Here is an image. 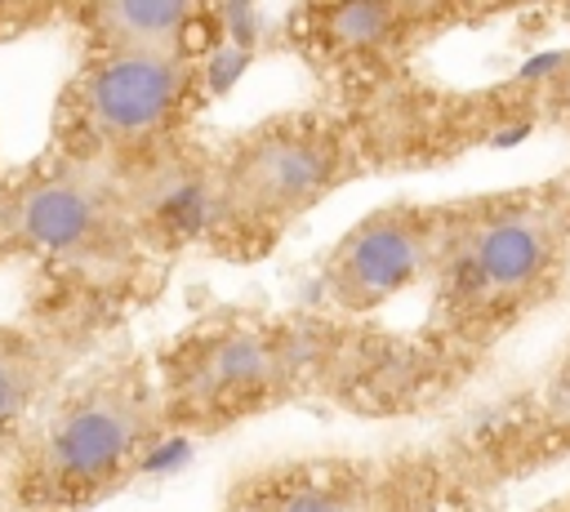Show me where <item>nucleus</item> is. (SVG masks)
<instances>
[{"label":"nucleus","mask_w":570,"mask_h":512,"mask_svg":"<svg viewBox=\"0 0 570 512\" xmlns=\"http://www.w3.org/2000/svg\"><path fill=\"white\" fill-rule=\"evenodd\" d=\"M485 361L436 343L423 325L334 316L321 307H214L156 356L169 432L218 436L276 410L423 419L463 396Z\"/></svg>","instance_id":"obj_1"},{"label":"nucleus","mask_w":570,"mask_h":512,"mask_svg":"<svg viewBox=\"0 0 570 512\" xmlns=\"http://www.w3.org/2000/svg\"><path fill=\"white\" fill-rule=\"evenodd\" d=\"M570 289V165L548 178L459 196L428 280L423 329L476 361Z\"/></svg>","instance_id":"obj_2"},{"label":"nucleus","mask_w":570,"mask_h":512,"mask_svg":"<svg viewBox=\"0 0 570 512\" xmlns=\"http://www.w3.org/2000/svg\"><path fill=\"white\" fill-rule=\"evenodd\" d=\"M218 512H476L432 441L392 450H325L236 472Z\"/></svg>","instance_id":"obj_7"},{"label":"nucleus","mask_w":570,"mask_h":512,"mask_svg":"<svg viewBox=\"0 0 570 512\" xmlns=\"http://www.w3.org/2000/svg\"><path fill=\"white\" fill-rule=\"evenodd\" d=\"M0 232L49 263L76 272H138L147 263L116 169L53 156L0 187Z\"/></svg>","instance_id":"obj_9"},{"label":"nucleus","mask_w":570,"mask_h":512,"mask_svg":"<svg viewBox=\"0 0 570 512\" xmlns=\"http://www.w3.org/2000/svg\"><path fill=\"white\" fill-rule=\"evenodd\" d=\"M530 512H570V490H561V494H552L548 503H539V508H530Z\"/></svg>","instance_id":"obj_16"},{"label":"nucleus","mask_w":570,"mask_h":512,"mask_svg":"<svg viewBox=\"0 0 570 512\" xmlns=\"http://www.w3.org/2000/svg\"><path fill=\"white\" fill-rule=\"evenodd\" d=\"M459 196L387 200L347 223L316 258V303L334 316L374 321L410 289H428L454 232Z\"/></svg>","instance_id":"obj_11"},{"label":"nucleus","mask_w":570,"mask_h":512,"mask_svg":"<svg viewBox=\"0 0 570 512\" xmlns=\"http://www.w3.org/2000/svg\"><path fill=\"white\" fill-rule=\"evenodd\" d=\"M347 116L365 138L370 174L428 169L534 129V85L530 67L481 89H450L414 71Z\"/></svg>","instance_id":"obj_8"},{"label":"nucleus","mask_w":570,"mask_h":512,"mask_svg":"<svg viewBox=\"0 0 570 512\" xmlns=\"http://www.w3.org/2000/svg\"><path fill=\"white\" fill-rule=\"evenodd\" d=\"M499 18V9L450 0H307L285 9L281 49L321 85V102L352 111L419 71L450 31Z\"/></svg>","instance_id":"obj_5"},{"label":"nucleus","mask_w":570,"mask_h":512,"mask_svg":"<svg viewBox=\"0 0 570 512\" xmlns=\"http://www.w3.org/2000/svg\"><path fill=\"white\" fill-rule=\"evenodd\" d=\"M374 178L356 120L338 107H289L218 142V236L209 254H272L343 187Z\"/></svg>","instance_id":"obj_4"},{"label":"nucleus","mask_w":570,"mask_h":512,"mask_svg":"<svg viewBox=\"0 0 570 512\" xmlns=\"http://www.w3.org/2000/svg\"><path fill=\"white\" fill-rule=\"evenodd\" d=\"M534 85V129L570 134V49L543 67H530Z\"/></svg>","instance_id":"obj_15"},{"label":"nucleus","mask_w":570,"mask_h":512,"mask_svg":"<svg viewBox=\"0 0 570 512\" xmlns=\"http://www.w3.org/2000/svg\"><path fill=\"white\" fill-rule=\"evenodd\" d=\"M53 378V356L45 343L0 334V441L31 414Z\"/></svg>","instance_id":"obj_14"},{"label":"nucleus","mask_w":570,"mask_h":512,"mask_svg":"<svg viewBox=\"0 0 570 512\" xmlns=\"http://www.w3.org/2000/svg\"><path fill=\"white\" fill-rule=\"evenodd\" d=\"M205 58L147 49H85L62 93V156L120 169L196 129L209 102Z\"/></svg>","instance_id":"obj_6"},{"label":"nucleus","mask_w":570,"mask_h":512,"mask_svg":"<svg viewBox=\"0 0 570 512\" xmlns=\"http://www.w3.org/2000/svg\"><path fill=\"white\" fill-rule=\"evenodd\" d=\"M169 436L151 356H116L71 383L13 459L22 512H85L120 494Z\"/></svg>","instance_id":"obj_3"},{"label":"nucleus","mask_w":570,"mask_h":512,"mask_svg":"<svg viewBox=\"0 0 570 512\" xmlns=\"http://www.w3.org/2000/svg\"><path fill=\"white\" fill-rule=\"evenodd\" d=\"M89 49H147L183 53L214 62V49L227 40V9H205L187 0H107L71 13Z\"/></svg>","instance_id":"obj_13"},{"label":"nucleus","mask_w":570,"mask_h":512,"mask_svg":"<svg viewBox=\"0 0 570 512\" xmlns=\"http://www.w3.org/2000/svg\"><path fill=\"white\" fill-rule=\"evenodd\" d=\"M459 494L481 512L485 499L570 459V338L521 387L468 410L432 436Z\"/></svg>","instance_id":"obj_10"},{"label":"nucleus","mask_w":570,"mask_h":512,"mask_svg":"<svg viewBox=\"0 0 570 512\" xmlns=\"http://www.w3.org/2000/svg\"><path fill=\"white\" fill-rule=\"evenodd\" d=\"M134 236L147 258H178L187 249H209L218 236V142L196 129L169 138L138 160L116 169Z\"/></svg>","instance_id":"obj_12"}]
</instances>
